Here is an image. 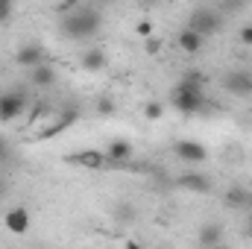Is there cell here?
<instances>
[{
  "instance_id": "obj_1",
  "label": "cell",
  "mask_w": 252,
  "mask_h": 249,
  "mask_svg": "<svg viewBox=\"0 0 252 249\" xmlns=\"http://www.w3.org/2000/svg\"><path fill=\"white\" fill-rule=\"evenodd\" d=\"M100 27H103V15H100L97 6H88V3H79L70 15H64L62 24H59L62 35L73 38V41H85V38L97 35Z\"/></svg>"
},
{
  "instance_id": "obj_2",
  "label": "cell",
  "mask_w": 252,
  "mask_h": 249,
  "mask_svg": "<svg viewBox=\"0 0 252 249\" xmlns=\"http://www.w3.org/2000/svg\"><path fill=\"white\" fill-rule=\"evenodd\" d=\"M170 106L179 112V115H199L202 106H205V88L199 85H188V82H176L173 91H170Z\"/></svg>"
},
{
  "instance_id": "obj_3",
  "label": "cell",
  "mask_w": 252,
  "mask_h": 249,
  "mask_svg": "<svg viewBox=\"0 0 252 249\" xmlns=\"http://www.w3.org/2000/svg\"><path fill=\"white\" fill-rule=\"evenodd\" d=\"M220 27H223V15H220L214 6H196V9L188 15V24H185V30L202 35V38L214 35Z\"/></svg>"
},
{
  "instance_id": "obj_4",
  "label": "cell",
  "mask_w": 252,
  "mask_h": 249,
  "mask_svg": "<svg viewBox=\"0 0 252 249\" xmlns=\"http://www.w3.org/2000/svg\"><path fill=\"white\" fill-rule=\"evenodd\" d=\"M27 109V91L24 88H15V91H6L0 94V121H15L21 118V112Z\"/></svg>"
},
{
  "instance_id": "obj_5",
  "label": "cell",
  "mask_w": 252,
  "mask_h": 249,
  "mask_svg": "<svg viewBox=\"0 0 252 249\" xmlns=\"http://www.w3.org/2000/svg\"><path fill=\"white\" fill-rule=\"evenodd\" d=\"M173 156H176L179 161H185V164H202V161L208 158V150H205L199 141L182 138V141L173 144Z\"/></svg>"
},
{
  "instance_id": "obj_6",
  "label": "cell",
  "mask_w": 252,
  "mask_h": 249,
  "mask_svg": "<svg viewBox=\"0 0 252 249\" xmlns=\"http://www.w3.org/2000/svg\"><path fill=\"white\" fill-rule=\"evenodd\" d=\"M223 88L235 97H252V70H244V67L229 70L223 76Z\"/></svg>"
},
{
  "instance_id": "obj_7",
  "label": "cell",
  "mask_w": 252,
  "mask_h": 249,
  "mask_svg": "<svg viewBox=\"0 0 252 249\" xmlns=\"http://www.w3.org/2000/svg\"><path fill=\"white\" fill-rule=\"evenodd\" d=\"M64 161H70L76 167H85V170H106V167H112L106 153H100V150H82L76 156H64Z\"/></svg>"
},
{
  "instance_id": "obj_8",
  "label": "cell",
  "mask_w": 252,
  "mask_h": 249,
  "mask_svg": "<svg viewBox=\"0 0 252 249\" xmlns=\"http://www.w3.org/2000/svg\"><path fill=\"white\" fill-rule=\"evenodd\" d=\"M132 141H126V138H112L109 144H106V158H109V164L112 167H126V161L132 158Z\"/></svg>"
},
{
  "instance_id": "obj_9",
  "label": "cell",
  "mask_w": 252,
  "mask_h": 249,
  "mask_svg": "<svg viewBox=\"0 0 252 249\" xmlns=\"http://www.w3.org/2000/svg\"><path fill=\"white\" fill-rule=\"evenodd\" d=\"M3 223H6V229H9L12 235H27L30 226H32V217H30V211H27L24 205H15V208H9V211L3 214Z\"/></svg>"
},
{
  "instance_id": "obj_10",
  "label": "cell",
  "mask_w": 252,
  "mask_h": 249,
  "mask_svg": "<svg viewBox=\"0 0 252 249\" xmlns=\"http://www.w3.org/2000/svg\"><path fill=\"white\" fill-rule=\"evenodd\" d=\"M15 62L21 64V67H27V70H32V67H38V64H44V47L41 44H21L18 47V53H15Z\"/></svg>"
},
{
  "instance_id": "obj_11",
  "label": "cell",
  "mask_w": 252,
  "mask_h": 249,
  "mask_svg": "<svg viewBox=\"0 0 252 249\" xmlns=\"http://www.w3.org/2000/svg\"><path fill=\"white\" fill-rule=\"evenodd\" d=\"M223 235H226L223 223H205V226L196 232V244H199L202 249L220 247V244H226V241H223Z\"/></svg>"
},
{
  "instance_id": "obj_12",
  "label": "cell",
  "mask_w": 252,
  "mask_h": 249,
  "mask_svg": "<svg viewBox=\"0 0 252 249\" xmlns=\"http://www.w3.org/2000/svg\"><path fill=\"white\" fill-rule=\"evenodd\" d=\"M76 118H79V109H73V106H70V109H64L62 115H59V121H53L44 132H38V141H47V138H53V135H62L67 126L76 124Z\"/></svg>"
},
{
  "instance_id": "obj_13",
  "label": "cell",
  "mask_w": 252,
  "mask_h": 249,
  "mask_svg": "<svg viewBox=\"0 0 252 249\" xmlns=\"http://www.w3.org/2000/svg\"><path fill=\"white\" fill-rule=\"evenodd\" d=\"M106 62H109V59H106V50H103V47H85V50H82V56H79L82 70H88V73L103 70Z\"/></svg>"
},
{
  "instance_id": "obj_14",
  "label": "cell",
  "mask_w": 252,
  "mask_h": 249,
  "mask_svg": "<svg viewBox=\"0 0 252 249\" xmlns=\"http://www.w3.org/2000/svg\"><path fill=\"white\" fill-rule=\"evenodd\" d=\"M56 76H59L56 67L44 62V64H38V67L30 70V85L32 88H50V85H56Z\"/></svg>"
},
{
  "instance_id": "obj_15",
  "label": "cell",
  "mask_w": 252,
  "mask_h": 249,
  "mask_svg": "<svg viewBox=\"0 0 252 249\" xmlns=\"http://www.w3.org/2000/svg\"><path fill=\"white\" fill-rule=\"evenodd\" d=\"M176 185L185 187V190H193V193H208L211 190V179H205L202 173H185L176 179Z\"/></svg>"
},
{
  "instance_id": "obj_16",
  "label": "cell",
  "mask_w": 252,
  "mask_h": 249,
  "mask_svg": "<svg viewBox=\"0 0 252 249\" xmlns=\"http://www.w3.org/2000/svg\"><path fill=\"white\" fill-rule=\"evenodd\" d=\"M176 44L182 47V53H188V56H196V53L202 50L205 38H202V35H196V32H190V30H182V32H179V38H176Z\"/></svg>"
},
{
  "instance_id": "obj_17",
  "label": "cell",
  "mask_w": 252,
  "mask_h": 249,
  "mask_svg": "<svg viewBox=\"0 0 252 249\" xmlns=\"http://www.w3.org/2000/svg\"><path fill=\"white\" fill-rule=\"evenodd\" d=\"M97 112H100L103 118H109V115H115V100H112L109 94H103V97L97 100Z\"/></svg>"
},
{
  "instance_id": "obj_18",
  "label": "cell",
  "mask_w": 252,
  "mask_h": 249,
  "mask_svg": "<svg viewBox=\"0 0 252 249\" xmlns=\"http://www.w3.org/2000/svg\"><path fill=\"white\" fill-rule=\"evenodd\" d=\"M135 32H138L141 38H153V32H156V24L144 18V21H138V24H135Z\"/></svg>"
},
{
  "instance_id": "obj_19",
  "label": "cell",
  "mask_w": 252,
  "mask_h": 249,
  "mask_svg": "<svg viewBox=\"0 0 252 249\" xmlns=\"http://www.w3.org/2000/svg\"><path fill=\"white\" fill-rule=\"evenodd\" d=\"M144 115H147L150 121H161V118H164V106L153 100V103H147V109H144Z\"/></svg>"
},
{
  "instance_id": "obj_20",
  "label": "cell",
  "mask_w": 252,
  "mask_h": 249,
  "mask_svg": "<svg viewBox=\"0 0 252 249\" xmlns=\"http://www.w3.org/2000/svg\"><path fill=\"white\" fill-rule=\"evenodd\" d=\"M229 202H232V205H247V202H252V199H250V193H247V190L232 187V190H229Z\"/></svg>"
},
{
  "instance_id": "obj_21",
  "label": "cell",
  "mask_w": 252,
  "mask_h": 249,
  "mask_svg": "<svg viewBox=\"0 0 252 249\" xmlns=\"http://www.w3.org/2000/svg\"><path fill=\"white\" fill-rule=\"evenodd\" d=\"M241 44L244 47H252V24H244L241 27Z\"/></svg>"
},
{
  "instance_id": "obj_22",
  "label": "cell",
  "mask_w": 252,
  "mask_h": 249,
  "mask_svg": "<svg viewBox=\"0 0 252 249\" xmlns=\"http://www.w3.org/2000/svg\"><path fill=\"white\" fill-rule=\"evenodd\" d=\"M144 50H147V53H158V50H161V38H156V35L147 38V41H144Z\"/></svg>"
},
{
  "instance_id": "obj_23",
  "label": "cell",
  "mask_w": 252,
  "mask_h": 249,
  "mask_svg": "<svg viewBox=\"0 0 252 249\" xmlns=\"http://www.w3.org/2000/svg\"><path fill=\"white\" fill-rule=\"evenodd\" d=\"M9 18H12V3L9 0H0V24L9 21Z\"/></svg>"
},
{
  "instance_id": "obj_24",
  "label": "cell",
  "mask_w": 252,
  "mask_h": 249,
  "mask_svg": "<svg viewBox=\"0 0 252 249\" xmlns=\"http://www.w3.org/2000/svg\"><path fill=\"white\" fill-rule=\"evenodd\" d=\"M9 156V147H6V138H0V161Z\"/></svg>"
},
{
  "instance_id": "obj_25",
  "label": "cell",
  "mask_w": 252,
  "mask_h": 249,
  "mask_svg": "<svg viewBox=\"0 0 252 249\" xmlns=\"http://www.w3.org/2000/svg\"><path fill=\"white\" fill-rule=\"evenodd\" d=\"M124 249H144V247H141L138 241H126V244H124Z\"/></svg>"
},
{
  "instance_id": "obj_26",
  "label": "cell",
  "mask_w": 252,
  "mask_h": 249,
  "mask_svg": "<svg viewBox=\"0 0 252 249\" xmlns=\"http://www.w3.org/2000/svg\"><path fill=\"white\" fill-rule=\"evenodd\" d=\"M247 238H252V220H250V226H247V232H244Z\"/></svg>"
},
{
  "instance_id": "obj_27",
  "label": "cell",
  "mask_w": 252,
  "mask_h": 249,
  "mask_svg": "<svg viewBox=\"0 0 252 249\" xmlns=\"http://www.w3.org/2000/svg\"><path fill=\"white\" fill-rule=\"evenodd\" d=\"M211 249H232L229 244H220V247H211Z\"/></svg>"
},
{
  "instance_id": "obj_28",
  "label": "cell",
  "mask_w": 252,
  "mask_h": 249,
  "mask_svg": "<svg viewBox=\"0 0 252 249\" xmlns=\"http://www.w3.org/2000/svg\"><path fill=\"white\" fill-rule=\"evenodd\" d=\"M158 249H164V247H158Z\"/></svg>"
}]
</instances>
